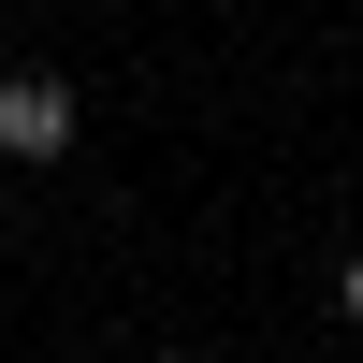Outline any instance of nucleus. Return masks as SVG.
Instances as JSON below:
<instances>
[{"instance_id": "f257e3e1", "label": "nucleus", "mask_w": 363, "mask_h": 363, "mask_svg": "<svg viewBox=\"0 0 363 363\" xmlns=\"http://www.w3.org/2000/svg\"><path fill=\"white\" fill-rule=\"evenodd\" d=\"M58 145H73V73L15 58L0 73V160H58Z\"/></svg>"}, {"instance_id": "f03ea898", "label": "nucleus", "mask_w": 363, "mask_h": 363, "mask_svg": "<svg viewBox=\"0 0 363 363\" xmlns=\"http://www.w3.org/2000/svg\"><path fill=\"white\" fill-rule=\"evenodd\" d=\"M335 306H349V335H363V262H349V277H335Z\"/></svg>"}]
</instances>
